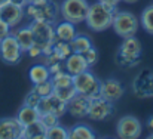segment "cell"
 I'll return each mask as SVG.
<instances>
[{
    "mask_svg": "<svg viewBox=\"0 0 153 139\" xmlns=\"http://www.w3.org/2000/svg\"><path fill=\"white\" fill-rule=\"evenodd\" d=\"M147 130H149V133H153V115L152 117H149V120H147Z\"/></svg>",
    "mask_w": 153,
    "mask_h": 139,
    "instance_id": "8d00e7d4",
    "label": "cell"
},
{
    "mask_svg": "<svg viewBox=\"0 0 153 139\" xmlns=\"http://www.w3.org/2000/svg\"><path fill=\"white\" fill-rule=\"evenodd\" d=\"M141 43L138 39H135V36L125 37L117 49L116 62L120 67H135L141 61Z\"/></svg>",
    "mask_w": 153,
    "mask_h": 139,
    "instance_id": "7a4b0ae2",
    "label": "cell"
},
{
    "mask_svg": "<svg viewBox=\"0 0 153 139\" xmlns=\"http://www.w3.org/2000/svg\"><path fill=\"white\" fill-rule=\"evenodd\" d=\"M39 117H40L39 110L34 107H28V105H22L16 114V118L22 126H28L34 121H39Z\"/></svg>",
    "mask_w": 153,
    "mask_h": 139,
    "instance_id": "ffe728a7",
    "label": "cell"
},
{
    "mask_svg": "<svg viewBox=\"0 0 153 139\" xmlns=\"http://www.w3.org/2000/svg\"><path fill=\"white\" fill-rule=\"evenodd\" d=\"M12 36L16 39V42L19 43L21 49L24 52H27L30 47L34 45V36H33V31L30 30V27H24V28H18L15 31H10Z\"/></svg>",
    "mask_w": 153,
    "mask_h": 139,
    "instance_id": "d6986e66",
    "label": "cell"
},
{
    "mask_svg": "<svg viewBox=\"0 0 153 139\" xmlns=\"http://www.w3.org/2000/svg\"><path fill=\"white\" fill-rule=\"evenodd\" d=\"M140 22L149 34H153V4H149L147 7L143 9L141 16H140Z\"/></svg>",
    "mask_w": 153,
    "mask_h": 139,
    "instance_id": "4316f807",
    "label": "cell"
},
{
    "mask_svg": "<svg viewBox=\"0 0 153 139\" xmlns=\"http://www.w3.org/2000/svg\"><path fill=\"white\" fill-rule=\"evenodd\" d=\"M68 138L70 139H94L95 133L85 124H76L68 130Z\"/></svg>",
    "mask_w": 153,
    "mask_h": 139,
    "instance_id": "cb8c5ba5",
    "label": "cell"
},
{
    "mask_svg": "<svg viewBox=\"0 0 153 139\" xmlns=\"http://www.w3.org/2000/svg\"><path fill=\"white\" fill-rule=\"evenodd\" d=\"M40 99H42V98L39 96V93L33 89V90H30V92L27 93V96H25V99H24V105H28V107H34V108H37Z\"/></svg>",
    "mask_w": 153,
    "mask_h": 139,
    "instance_id": "d6a6232c",
    "label": "cell"
},
{
    "mask_svg": "<svg viewBox=\"0 0 153 139\" xmlns=\"http://www.w3.org/2000/svg\"><path fill=\"white\" fill-rule=\"evenodd\" d=\"M51 82L53 85V89L55 88H62V86H70V85H73V76L68 71L61 70L58 73L51 74Z\"/></svg>",
    "mask_w": 153,
    "mask_h": 139,
    "instance_id": "d4e9b609",
    "label": "cell"
},
{
    "mask_svg": "<svg viewBox=\"0 0 153 139\" xmlns=\"http://www.w3.org/2000/svg\"><path fill=\"white\" fill-rule=\"evenodd\" d=\"M46 0H27V3H31V4H39V3H43Z\"/></svg>",
    "mask_w": 153,
    "mask_h": 139,
    "instance_id": "f35d334b",
    "label": "cell"
},
{
    "mask_svg": "<svg viewBox=\"0 0 153 139\" xmlns=\"http://www.w3.org/2000/svg\"><path fill=\"white\" fill-rule=\"evenodd\" d=\"M113 111H114L113 102L98 96V98L91 99L88 117L91 120H94V121H104V120H107V118H110L113 115Z\"/></svg>",
    "mask_w": 153,
    "mask_h": 139,
    "instance_id": "8fae6325",
    "label": "cell"
},
{
    "mask_svg": "<svg viewBox=\"0 0 153 139\" xmlns=\"http://www.w3.org/2000/svg\"><path fill=\"white\" fill-rule=\"evenodd\" d=\"M89 102H91L89 98H86V96H83L80 93H76L67 102V111L74 118H85V117H88Z\"/></svg>",
    "mask_w": 153,
    "mask_h": 139,
    "instance_id": "2e32d148",
    "label": "cell"
},
{
    "mask_svg": "<svg viewBox=\"0 0 153 139\" xmlns=\"http://www.w3.org/2000/svg\"><path fill=\"white\" fill-rule=\"evenodd\" d=\"M39 121L46 127V130L52 127V126H55V124H58V117L56 115H53L51 113H43V114H40V117H39Z\"/></svg>",
    "mask_w": 153,
    "mask_h": 139,
    "instance_id": "1f68e13d",
    "label": "cell"
},
{
    "mask_svg": "<svg viewBox=\"0 0 153 139\" xmlns=\"http://www.w3.org/2000/svg\"><path fill=\"white\" fill-rule=\"evenodd\" d=\"M22 53H24V50L21 49L16 39L12 36V33L0 40V59L3 62L15 65L21 61Z\"/></svg>",
    "mask_w": 153,
    "mask_h": 139,
    "instance_id": "ba28073f",
    "label": "cell"
},
{
    "mask_svg": "<svg viewBox=\"0 0 153 139\" xmlns=\"http://www.w3.org/2000/svg\"><path fill=\"white\" fill-rule=\"evenodd\" d=\"M10 31H12V28H10V27H9V25H7L1 18H0V40H1V39H4L6 36H9V34H10Z\"/></svg>",
    "mask_w": 153,
    "mask_h": 139,
    "instance_id": "e575fe53",
    "label": "cell"
},
{
    "mask_svg": "<svg viewBox=\"0 0 153 139\" xmlns=\"http://www.w3.org/2000/svg\"><path fill=\"white\" fill-rule=\"evenodd\" d=\"M116 13H117L116 6H110L101 1H97L94 4H89L85 22L94 31H104L113 25V19Z\"/></svg>",
    "mask_w": 153,
    "mask_h": 139,
    "instance_id": "6da1fadb",
    "label": "cell"
},
{
    "mask_svg": "<svg viewBox=\"0 0 153 139\" xmlns=\"http://www.w3.org/2000/svg\"><path fill=\"white\" fill-rule=\"evenodd\" d=\"M22 138L25 139H46V127L40 121H34L22 129Z\"/></svg>",
    "mask_w": 153,
    "mask_h": 139,
    "instance_id": "7402d4cb",
    "label": "cell"
},
{
    "mask_svg": "<svg viewBox=\"0 0 153 139\" xmlns=\"http://www.w3.org/2000/svg\"><path fill=\"white\" fill-rule=\"evenodd\" d=\"M76 89H74V86L73 85H70V86H62V88H55L53 89V95H56L61 101H64L65 104L76 95Z\"/></svg>",
    "mask_w": 153,
    "mask_h": 139,
    "instance_id": "83f0119b",
    "label": "cell"
},
{
    "mask_svg": "<svg viewBox=\"0 0 153 139\" xmlns=\"http://www.w3.org/2000/svg\"><path fill=\"white\" fill-rule=\"evenodd\" d=\"M70 46H71V50L74 53H83L85 50H88L89 47L94 46V45H92V40L89 39V36L77 33L74 36V39L70 42Z\"/></svg>",
    "mask_w": 153,
    "mask_h": 139,
    "instance_id": "603a6c76",
    "label": "cell"
},
{
    "mask_svg": "<svg viewBox=\"0 0 153 139\" xmlns=\"http://www.w3.org/2000/svg\"><path fill=\"white\" fill-rule=\"evenodd\" d=\"M12 3H15V4H18V6H21V7H25L27 6V0H10Z\"/></svg>",
    "mask_w": 153,
    "mask_h": 139,
    "instance_id": "74e56055",
    "label": "cell"
},
{
    "mask_svg": "<svg viewBox=\"0 0 153 139\" xmlns=\"http://www.w3.org/2000/svg\"><path fill=\"white\" fill-rule=\"evenodd\" d=\"M25 13H24V7L9 1L3 6H0V18L10 27V28H15L21 24V21L24 19Z\"/></svg>",
    "mask_w": 153,
    "mask_h": 139,
    "instance_id": "5bb4252c",
    "label": "cell"
},
{
    "mask_svg": "<svg viewBox=\"0 0 153 139\" xmlns=\"http://www.w3.org/2000/svg\"><path fill=\"white\" fill-rule=\"evenodd\" d=\"M82 56L85 58V61H86V64H88V67H94L97 62H98V59H100V55H98V50L95 49L94 46H91L88 50H85L83 53H82Z\"/></svg>",
    "mask_w": 153,
    "mask_h": 139,
    "instance_id": "4dcf8cb0",
    "label": "cell"
},
{
    "mask_svg": "<svg viewBox=\"0 0 153 139\" xmlns=\"http://www.w3.org/2000/svg\"><path fill=\"white\" fill-rule=\"evenodd\" d=\"M150 139H153V133H150V136H149Z\"/></svg>",
    "mask_w": 153,
    "mask_h": 139,
    "instance_id": "b9f144b4",
    "label": "cell"
},
{
    "mask_svg": "<svg viewBox=\"0 0 153 139\" xmlns=\"http://www.w3.org/2000/svg\"><path fill=\"white\" fill-rule=\"evenodd\" d=\"M37 110L40 114L43 113H51L53 115H56L58 118L62 117L65 113H67V104L64 101H61L56 95H49L46 98H42L39 105H37Z\"/></svg>",
    "mask_w": 153,
    "mask_h": 139,
    "instance_id": "4fadbf2b",
    "label": "cell"
},
{
    "mask_svg": "<svg viewBox=\"0 0 153 139\" xmlns=\"http://www.w3.org/2000/svg\"><path fill=\"white\" fill-rule=\"evenodd\" d=\"M24 13L31 21H43V22L55 24L59 15V6L52 0H46L39 4L27 3V6L24 7Z\"/></svg>",
    "mask_w": 153,
    "mask_h": 139,
    "instance_id": "3957f363",
    "label": "cell"
},
{
    "mask_svg": "<svg viewBox=\"0 0 153 139\" xmlns=\"http://www.w3.org/2000/svg\"><path fill=\"white\" fill-rule=\"evenodd\" d=\"M89 3L86 0H64L59 4V15L64 21L80 24L85 22Z\"/></svg>",
    "mask_w": 153,
    "mask_h": 139,
    "instance_id": "5b68a950",
    "label": "cell"
},
{
    "mask_svg": "<svg viewBox=\"0 0 153 139\" xmlns=\"http://www.w3.org/2000/svg\"><path fill=\"white\" fill-rule=\"evenodd\" d=\"M10 0H0V6H3V4H6V3H9Z\"/></svg>",
    "mask_w": 153,
    "mask_h": 139,
    "instance_id": "60d3db41",
    "label": "cell"
},
{
    "mask_svg": "<svg viewBox=\"0 0 153 139\" xmlns=\"http://www.w3.org/2000/svg\"><path fill=\"white\" fill-rule=\"evenodd\" d=\"M132 90L138 98L153 96V71L149 68L141 70L132 80Z\"/></svg>",
    "mask_w": 153,
    "mask_h": 139,
    "instance_id": "9c48e42d",
    "label": "cell"
},
{
    "mask_svg": "<svg viewBox=\"0 0 153 139\" xmlns=\"http://www.w3.org/2000/svg\"><path fill=\"white\" fill-rule=\"evenodd\" d=\"M46 139H68V130L59 124H55L46 130Z\"/></svg>",
    "mask_w": 153,
    "mask_h": 139,
    "instance_id": "f1b7e54d",
    "label": "cell"
},
{
    "mask_svg": "<svg viewBox=\"0 0 153 139\" xmlns=\"http://www.w3.org/2000/svg\"><path fill=\"white\" fill-rule=\"evenodd\" d=\"M100 82L101 80H98L88 70L80 73V74L73 76V86H74L76 92L89 98V99L100 96Z\"/></svg>",
    "mask_w": 153,
    "mask_h": 139,
    "instance_id": "8992f818",
    "label": "cell"
},
{
    "mask_svg": "<svg viewBox=\"0 0 153 139\" xmlns=\"http://www.w3.org/2000/svg\"><path fill=\"white\" fill-rule=\"evenodd\" d=\"M28 77L31 80L33 85H37V83H42V82H46L51 79V73H49V68L45 65V64H36L30 68L28 71Z\"/></svg>",
    "mask_w": 153,
    "mask_h": 139,
    "instance_id": "44dd1931",
    "label": "cell"
},
{
    "mask_svg": "<svg viewBox=\"0 0 153 139\" xmlns=\"http://www.w3.org/2000/svg\"><path fill=\"white\" fill-rule=\"evenodd\" d=\"M64 68L65 71H68L71 76H76V74H80L83 71H86L89 67L85 61V58L82 56V53H71L65 61H64Z\"/></svg>",
    "mask_w": 153,
    "mask_h": 139,
    "instance_id": "e0dca14e",
    "label": "cell"
},
{
    "mask_svg": "<svg viewBox=\"0 0 153 139\" xmlns=\"http://www.w3.org/2000/svg\"><path fill=\"white\" fill-rule=\"evenodd\" d=\"M33 89L39 93L40 98H46V96H49V95L53 93V85H52L51 79H49V80H46V82H42V83L34 85Z\"/></svg>",
    "mask_w": 153,
    "mask_h": 139,
    "instance_id": "f546056e",
    "label": "cell"
},
{
    "mask_svg": "<svg viewBox=\"0 0 153 139\" xmlns=\"http://www.w3.org/2000/svg\"><path fill=\"white\" fill-rule=\"evenodd\" d=\"M27 53L30 55V58H39V56H42V55H43V49L39 46V45H36V43H34L33 46L27 50Z\"/></svg>",
    "mask_w": 153,
    "mask_h": 139,
    "instance_id": "836d02e7",
    "label": "cell"
},
{
    "mask_svg": "<svg viewBox=\"0 0 153 139\" xmlns=\"http://www.w3.org/2000/svg\"><path fill=\"white\" fill-rule=\"evenodd\" d=\"M52 52H55L62 61H65L71 53H73V50H71V46H70V43L68 42H62V40H55L53 42V45H52Z\"/></svg>",
    "mask_w": 153,
    "mask_h": 139,
    "instance_id": "484cf974",
    "label": "cell"
},
{
    "mask_svg": "<svg viewBox=\"0 0 153 139\" xmlns=\"http://www.w3.org/2000/svg\"><path fill=\"white\" fill-rule=\"evenodd\" d=\"M141 123L138 118H135L134 115H123L117 124H116V132L117 136L122 139H137L141 135Z\"/></svg>",
    "mask_w": 153,
    "mask_h": 139,
    "instance_id": "30bf717a",
    "label": "cell"
},
{
    "mask_svg": "<svg viewBox=\"0 0 153 139\" xmlns=\"http://www.w3.org/2000/svg\"><path fill=\"white\" fill-rule=\"evenodd\" d=\"M98 1L105 3V4H110V6H117V4H119V1H122V0H98Z\"/></svg>",
    "mask_w": 153,
    "mask_h": 139,
    "instance_id": "d590c367",
    "label": "cell"
},
{
    "mask_svg": "<svg viewBox=\"0 0 153 139\" xmlns=\"http://www.w3.org/2000/svg\"><path fill=\"white\" fill-rule=\"evenodd\" d=\"M123 93H125V88L117 79H105L100 82V96L113 104L119 101L123 96Z\"/></svg>",
    "mask_w": 153,
    "mask_h": 139,
    "instance_id": "7c38bea8",
    "label": "cell"
},
{
    "mask_svg": "<svg viewBox=\"0 0 153 139\" xmlns=\"http://www.w3.org/2000/svg\"><path fill=\"white\" fill-rule=\"evenodd\" d=\"M138 18L131 13V12H119L116 13L114 19H113V30L116 31V34L122 39L125 37H131V36H135L137 30H138Z\"/></svg>",
    "mask_w": 153,
    "mask_h": 139,
    "instance_id": "52a82bcc",
    "label": "cell"
},
{
    "mask_svg": "<svg viewBox=\"0 0 153 139\" xmlns=\"http://www.w3.org/2000/svg\"><path fill=\"white\" fill-rule=\"evenodd\" d=\"M24 126L16 117L0 118V139H21Z\"/></svg>",
    "mask_w": 153,
    "mask_h": 139,
    "instance_id": "9a60e30c",
    "label": "cell"
},
{
    "mask_svg": "<svg viewBox=\"0 0 153 139\" xmlns=\"http://www.w3.org/2000/svg\"><path fill=\"white\" fill-rule=\"evenodd\" d=\"M122 1H125V3H131V4H132V3H137L138 0H122Z\"/></svg>",
    "mask_w": 153,
    "mask_h": 139,
    "instance_id": "ab89813d",
    "label": "cell"
},
{
    "mask_svg": "<svg viewBox=\"0 0 153 139\" xmlns=\"http://www.w3.org/2000/svg\"><path fill=\"white\" fill-rule=\"evenodd\" d=\"M77 34V30H76V24L73 22H68V21H61L55 25V36L58 40H62V42H71L74 39V36Z\"/></svg>",
    "mask_w": 153,
    "mask_h": 139,
    "instance_id": "ac0fdd59",
    "label": "cell"
},
{
    "mask_svg": "<svg viewBox=\"0 0 153 139\" xmlns=\"http://www.w3.org/2000/svg\"><path fill=\"white\" fill-rule=\"evenodd\" d=\"M30 30L33 31L34 36V43L43 49V55L49 53L52 49L53 42L56 40L55 36V24L51 22H43V21H31L28 25ZM42 55V56H43Z\"/></svg>",
    "mask_w": 153,
    "mask_h": 139,
    "instance_id": "277c9868",
    "label": "cell"
}]
</instances>
